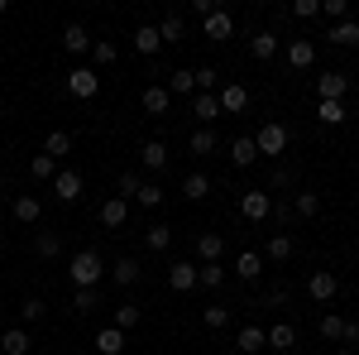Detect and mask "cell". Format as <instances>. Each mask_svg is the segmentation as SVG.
I'll return each instance as SVG.
<instances>
[{"label":"cell","mask_w":359,"mask_h":355,"mask_svg":"<svg viewBox=\"0 0 359 355\" xmlns=\"http://www.w3.org/2000/svg\"><path fill=\"white\" fill-rule=\"evenodd\" d=\"M67 273H72V288H96V283L106 278V259H101L96 250H77L72 264H67Z\"/></svg>","instance_id":"1"},{"label":"cell","mask_w":359,"mask_h":355,"mask_svg":"<svg viewBox=\"0 0 359 355\" xmlns=\"http://www.w3.org/2000/svg\"><path fill=\"white\" fill-rule=\"evenodd\" d=\"M240 217H245V221H269V217H273V192H269V188L240 192Z\"/></svg>","instance_id":"2"},{"label":"cell","mask_w":359,"mask_h":355,"mask_svg":"<svg viewBox=\"0 0 359 355\" xmlns=\"http://www.w3.org/2000/svg\"><path fill=\"white\" fill-rule=\"evenodd\" d=\"M96 91H101V72H96V67H82V63H77V67L67 72V96H77V101H91Z\"/></svg>","instance_id":"3"},{"label":"cell","mask_w":359,"mask_h":355,"mask_svg":"<svg viewBox=\"0 0 359 355\" xmlns=\"http://www.w3.org/2000/svg\"><path fill=\"white\" fill-rule=\"evenodd\" d=\"M254 149H259V154H269V159H278V154L287 149V125L264 120V125H259V135H254Z\"/></svg>","instance_id":"4"},{"label":"cell","mask_w":359,"mask_h":355,"mask_svg":"<svg viewBox=\"0 0 359 355\" xmlns=\"http://www.w3.org/2000/svg\"><path fill=\"white\" fill-rule=\"evenodd\" d=\"M201 34H206L211 44H225V39L235 34V15H230L225 5H216V10H211V15L201 20Z\"/></svg>","instance_id":"5"},{"label":"cell","mask_w":359,"mask_h":355,"mask_svg":"<svg viewBox=\"0 0 359 355\" xmlns=\"http://www.w3.org/2000/svg\"><path fill=\"white\" fill-rule=\"evenodd\" d=\"M82 173L77 168H57V178H53V197L57 202H82Z\"/></svg>","instance_id":"6"},{"label":"cell","mask_w":359,"mask_h":355,"mask_svg":"<svg viewBox=\"0 0 359 355\" xmlns=\"http://www.w3.org/2000/svg\"><path fill=\"white\" fill-rule=\"evenodd\" d=\"M168 288H172V293H192L196 288V264L192 259H172V264H168Z\"/></svg>","instance_id":"7"},{"label":"cell","mask_w":359,"mask_h":355,"mask_svg":"<svg viewBox=\"0 0 359 355\" xmlns=\"http://www.w3.org/2000/svg\"><path fill=\"white\" fill-rule=\"evenodd\" d=\"M335 293H340V278H335L331 269H316L311 278H306V298H316V302H331Z\"/></svg>","instance_id":"8"},{"label":"cell","mask_w":359,"mask_h":355,"mask_svg":"<svg viewBox=\"0 0 359 355\" xmlns=\"http://www.w3.org/2000/svg\"><path fill=\"white\" fill-rule=\"evenodd\" d=\"M216 101H221V115H240V110L249 106V86L245 82H225L221 91H216Z\"/></svg>","instance_id":"9"},{"label":"cell","mask_w":359,"mask_h":355,"mask_svg":"<svg viewBox=\"0 0 359 355\" xmlns=\"http://www.w3.org/2000/svg\"><path fill=\"white\" fill-rule=\"evenodd\" d=\"M345 91H350L345 72H321L316 77V101H345Z\"/></svg>","instance_id":"10"},{"label":"cell","mask_w":359,"mask_h":355,"mask_svg":"<svg viewBox=\"0 0 359 355\" xmlns=\"http://www.w3.org/2000/svg\"><path fill=\"white\" fill-rule=\"evenodd\" d=\"M221 254H225L221 231H201V235H196V259H201V264H221Z\"/></svg>","instance_id":"11"},{"label":"cell","mask_w":359,"mask_h":355,"mask_svg":"<svg viewBox=\"0 0 359 355\" xmlns=\"http://www.w3.org/2000/svg\"><path fill=\"white\" fill-rule=\"evenodd\" d=\"M130 207H135V202H125V197H106V202H101V226H106V231H120V226L130 221Z\"/></svg>","instance_id":"12"},{"label":"cell","mask_w":359,"mask_h":355,"mask_svg":"<svg viewBox=\"0 0 359 355\" xmlns=\"http://www.w3.org/2000/svg\"><path fill=\"white\" fill-rule=\"evenodd\" d=\"M278 49H283V39H278L273 29H259V34L249 39V53L259 58V63H273V58H278Z\"/></svg>","instance_id":"13"},{"label":"cell","mask_w":359,"mask_h":355,"mask_svg":"<svg viewBox=\"0 0 359 355\" xmlns=\"http://www.w3.org/2000/svg\"><path fill=\"white\" fill-rule=\"evenodd\" d=\"M10 212H15L20 226H39V221H43V202H39L34 192H25V197H15V207H10Z\"/></svg>","instance_id":"14"},{"label":"cell","mask_w":359,"mask_h":355,"mask_svg":"<svg viewBox=\"0 0 359 355\" xmlns=\"http://www.w3.org/2000/svg\"><path fill=\"white\" fill-rule=\"evenodd\" d=\"M235 351H240V355L269 351V331H264V327H240V336H235Z\"/></svg>","instance_id":"15"},{"label":"cell","mask_w":359,"mask_h":355,"mask_svg":"<svg viewBox=\"0 0 359 355\" xmlns=\"http://www.w3.org/2000/svg\"><path fill=\"white\" fill-rule=\"evenodd\" d=\"M139 101H144V110H149V115H168V106H172V96H168V86H163V82H149Z\"/></svg>","instance_id":"16"},{"label":"cell","mask_w":359,"mask_h":355,"mask_svg":"<svg viewBox=\"0 0 359 355\" xmlns=\"http://www.w3.org/2000/svg\"><path fill=\"white\" fill-rule=\"evenodd\" d=\"M29 346H34V341H29L25 327H5L0 331V355H29Z\"/></svg>","instance_id":"17"},{"label":"cell","mask_w":359,"mask_h":355,"mask_svg":"<svg viewBox=\"0 0 359 355\" xmlns=\"http://www.w3.org/2000/svg\"><path fill=\"white\" fill-rule=\"evenodd\" d=\"M192 115L201 120V130H206L211 120H221V101H216V91H196V101H192Z\"/></svg>","instance_id":"18"},{"label":"cell","mask_w":359,"mask_h":355,"mask_svg":"<svg viewBox=\"0 0 359 355\" xmlns=\"http://www.w3.org/2000/svg\"><path fill=\"white\" fill-rule=\"evenodd\" d=\"M287 63H292L297 72H302V67H316V44H311V39H292V44H287Z\"/></svg>","instance_id":"19"},{"label":"cell","mask_w":359,"mask_h":355,"mask_svg":"<svg viewBox=\"0 0 359 355\" xmlns=\"http://www.w3.org/2000/svg\"><path fill=\"white\" fill-rule=\"evenodd\" d=\"M158 49H163V39H158V25H139V29H135V53L158 58Z\"/></svg>","instance_id":"20"},{"label":"cell","mask_w":359,"mask_h":355,"mask_svg":"<svg viewBox=\"0 0 359 355\" xmlns=\"http://www.w3.org/2000/svg\"><path fill=\"white\" fill-rule=\"evenodd\" d=\"M259 273H264V254H259V250H245V254L235 259V278H245V283H259Z\"/></svg>","instance_id":"21"},{"label":"cell","mask_w":359,"mask_h":355,"mask_svg":"<svg viewBox=\"0 0 359 355\" xmlns=\"http://www.w3.org/2000/svg\"><path fill=\"white\" fill-rule=\"evenodd\" d=\"M106 273H111V278L120 283V288H130V283H139V278H144V264L125 254V259H115V269H106Z\"/></svg>","instance_id":"22"},{"label":"cell","mask_w":359,"mask_h":355,"mask_svg":"<svg viewBox=\"0 0 359 355\" xmlns=\"http://www.w3.org/2000/svg\"><path fill=\"white\" fill-rule=\"evenodd\" d=\"M139 164L149 168V173H158V168H168V144H163V139H149V144L139 149Z\"/></svg>","instance_id":"23"},{"label":"cell","mask_w":359,"mask_h":355,"mask_svg":"<svg viewBox=\"0 0 359 355\" xmlns=\"http://www.w3.org/2000/svg\"><path fill=\"white\" fill-rule=\"evenodd\" d=\"M62 49H67V53H72V58L91 53V34H86L82 25H67V29H62Z\"/></svg>","instance_id":"24"},{"label":"cell","mask_w":359,"mask_h":355,"mask_svg":"<svg viewBox=\"0 0 359 355\" xmlns=\"http://www.w3.org/2000/svg\"><path fill=\"white\" fill-rule=\"evenodd\" d=\"M168 96H192L196 91V72L192 67H177V72H168Z\"/></svg>","instance_id":"25"},{"label":"cell","mask_w":359,"mask_h":355,"mask_svg":"<svg viewBox=\"0 0 359 355\" xmlns=\"http://www.w3.org/2000/svg\"><path fill=\"white\" fill-rule=\"evenodd\" d=\"M297 346V327L292 322H273L269 327V351H292Z\"/></svg>","instance_id":"26"},{"label":"cell","mask_w":359,"mask_h":355,"mask_svg":"<svg viewBox=\"0 0 359 355\" xmlns=\"http://www.w3.org/2000/svg\"><path fill=\"white\" fill-rule=\"evenodd\" d=\"M254 159H259V149H254V135L230 139V164H235V168H249Z\"/></svg>","instance_id":"27"},{"label":"cell","mask_w":359,"mask_h":355,"mask_svg":"<svg viewBox=\"0 0 359 355\" xmlns=\"http://www.w3.org/2000/svg\"><path fill=\"white\" fill-rule=\"evenodd\" d=\"M331 44H340V49H359V20H340V25H331V34H326Z\"/></svg>","instance_id":"28"},{"label":"cell","mask_w":359,"mask_h":355,"mask_svg":"<svg viewBox=\"0 0 359 355\" xmlns=\"http://www.w3.org/2000/svg\"><path fill=\"white\" fill-rule=\"evenodd\" d=\"M120 351H125V331L120 327L96 331V355H120Z\"/></svg>","instance_id":"29"},{"label":"cell","mask_w":359,"mask_h":355,"mask_svg":"<svg viewBox=\"0 0 359 355\" xmlns=\"http://www.w3.org/2000/svg\"><path fill=\"white\" fill-rule=\"evenodd\" d=\"M158 39H163V44H182V39H187V20H182V15H163Z\"/></svg>","instance_id":"30"},{"label":"cell","mask_w":359,"mask_h":355,"mask_svg":"<svg viewBox=\"0 0 359 355\" xmlns=\"http://www.w3.org/2000/svg\"><path fill=\"white\" fill-rule=\"evenodd\" d=\"M139 322H144V307H139V302H120V307H115V327L120 331H135Z\"/></svg>","instance_id":"31"},{"label":"cell","mask_w":359,"mask_h":355,"mask_svg":"<svg viewBox=\"0 0 359 355\" xmlns=\"http://www.w3.org/2000/svg\"><path fill=\"white\" fill-rule=\"evenodd\" d=\"M172 245V226H154V231H144V250L149 254H163Z\"/></svg>","instance_id":"32"},{"label":"cell","mask_w":359,"mask_h":355,"mask_svg":"<svg viewBox=\"0 0 359 355\" xmlns=\"http://www.w3.org/2000/svg\"><path fill=\"white\" fill-rule=\"evenodd\" d=\"M345 115H350L345 101H316V120L321 125H345Z\"/></svg>","instance_id":"33"},{"label":"cell","mask_w":359,"mask_h":355,"mask_svg":"<svg viewBox=\"0 0 359 355\" xmlns=\"http://www.w3.org/2000/svg\"><path fill=\"white\" fill-rule=\"evenodd\" d=\"M43 154H48V159H67V154H72V135H67V130H53V135L43 139Z\"/></svg>","instance_id":"34"},{"label":"cell","mask_w":359,"mask_h":355,"mask_svg":"<svg viewBox=\"0 0 359 355\" xmlns=\"http://www.w3.org/2000/svg\"><path fill=\"white\" fill-rule=\"evenodd\" d=\"M201 322H206L211 331H225V327H230V307H225V302H211V307H201Z\"/></svg>","instance_id":"35"},{"label":"cell","mask_w":359,"mask_h":355,"mask_svg":"<svg viewBox=\"0 0 359 355\" xmlns=\"http://www.w3.org/2000/svg\"><path fill=\"white\" fill-rule=\"evenodd\" d=\"M115 58H120V49H115L111 39H91V63L96 67H111Z\"/></svg>","instance_id":"36"},{"label":"cell","mask_w":359,"mask_h":355,"mask_svg":"<svg viewBox=\"0 0 359 355\" xmlns=\"http://www.w3.org/2000/svg\"><path fill=\"white\" fill-rule=\"evenodd\" d=\"M29 173H34L39 183H53V178H57V159H48V154H34V159H29Z\"/></svg>","instance_id":"37"},{"label":"cell","mask_w":359,"mask_h":355,"mask_svg":"<svg viewBox=\"0 0 359 355\" xmlns=\"http://www.w3.org/2000/svg\"><path fill=\"white\" fill-rule=\"evenodd\" d=\"M225 283V264H196V288H221Z\"/></svg>","instance_id":"38"},{"label":"cell","mask_w":359,"mask_h":355,"mask_svg":"<svg viewBox=\"0 0 359 355\" xmlns=\"http://www.w3.org/2000/svg\"><path fill=\"white\" fill-rule=\"evenodd\" d=\"M182 192H187V202H201V197L211 192V178H206V173H187V178H182Z\"/></svg>","instance_id":"39"},{"label":"cell","mask_w":359,"mask_h":355,"mask_svg":"<svg viewBox=\"0 0 359 355\" xmlns=\"http://www.w3.org/2000/svg\"><path fill=\"white\" fill-rule=\"evenodd\" d=\"M292 235H269V259H273V264H287V259H292Z\"/></svg>","instance_id":"40"},{"label":"cell","mask_w":359,"mask_h":355,"mask_svg":"<svg viewBox=\"0 0 359 355\" xmlns=\"http://www.w3.org/2000/svg\"><path fill=\"white\" fill-rule=\"evenodd\" d=\"M101 307V298H96V288H72V312L77 317H86V312H96Z\"/></svg>","instance_id":"41"},{"label":"cell","mask_w":359,"mask_h":355,"mask_svg":"<svg viewBox=\"0 0 359 355\" xmlns=\"http://www.w3.org/2000/svg\"><path fill=\"white\" fill-rule=\"evenodd\" d=\"M316 212H321V197H316V192H297V197H292V217H316Z\"/></svg>","instance_id":"42"},{"label":"cell","mask_w":359,"mask_h":355,"mask_svg":"<svg viewBox=\"0 0 359 355\" xmlns=\"http://www.w3.org/2000/svg\"><path fill=\"white\" fill-rule=\"evenodd\" d=\"M135 207H149V212H154V207H163V188H158V183L149 178V183L135 192Z\"/></svg>","instance_id":"43"},{"label":"cell","mask_w":359,"mask_h":355,"mask_svg":"<svg viewBox=\"0 0 359 355\" xmlns=\"http://www.w3.org/2000/svg\"><path fill=\"white\" fill-rule=\"evenodd\" d=\"M57 250H62V240H57L53 231H39V240H34V254H39V259H57Z\"/></svg>","instance_id":"44"},{"label":"cell","mask_w":359,"mask_h":355,"mask_svg":"<svg viewBox=\"0 0 359 355\" xmlns=\"http://www.w3.org/2000/svg\"><path fill=\"white\" fill-rule=\"evenodd\" d=\"M43 312H48L43 298H25V302H20V322H25V331L34 327V322H43Z\"/></svg>","instance_id":"45"},{"label":"cell","mask_w":359,"mask_h":355,"mask_svg":"<svg viewBox=\"0 0 359 355\" xmlns=\"http://www.w3.org/2000/svg\"><path fill=\"white\" fill-rule=\"evenodd\" d=\"M139 188H144V178H139V173H120V178H115V197H125V202H135Z\"/></svg>","instance_id":"46"},{"label":"cell","mask_w":359,"mask_h":355,"mask_svg":"<svg viewBox=\"0 0 359 355\" xmlns=\"http://www.w3.org/2000/svg\"><path fill=\"white\" fill-rule=\"evenodd\" d=\"M187 149H192V154H211V149H216V135H211V130H192V135H187Z\"/></svg>","instance_id":"47"},{"label":"cell","mask_w":359,"mask_h":355,"mask_svg":"<svg viewBox=\"0 0 359 355\" xmlns=\"http://www.w3.org/2000/svg\"><path fill=\"white\" fill-rule=\"evenodd\" d=\"M321 336H326V341H340V336H345V317H340V312H326V317H321Z\"/></svg>","instance_id":"48"},{"label":"cell","mask_w":359,"mask_h":355,"mask_svg":"<svg viewBox=\"0 0 359 355\" xmlns=\"http://www.w3.org/2000/svg\"><path fill=\"white\" fill-rule=\"evenodd\" d=\"M321 15H326L331 25H340V20H350V0H321Z\"/></svg>","instance_id":"49"},{"label":"cell","mask_w":359,"mask_h":355,"mask_svg":"<svg viewBox=\"0 0 359 355\" xmlns=\"http://www.w3.org/2000/svg\"><path fill=\"white\" fill-rule=\"evenodd\" d=\"M321 15V0H292V20H316Z\"/></svg>","instance_id":"50"},{"label":"cell","mask_w":359,"mask_h":355,"mask_svg":"<svg viewBox=\"0 0 359 355\" xmlns=\"http://www.w3.org/2000/svg\"><path fill=\"white\" fill-rule=\"evenodd\" d=\"M216 82H221V72H216V67H196V91H211Z\"/></svg>","instance_id":"51"},{"label":"cell","mask_w":359,"mask_h":355,"mask_svg":"<svg viewBox=\"0 0 359 355\" xmlns=\"http://www.w3.org/2000/svg\"><path fill=\"white\" fill-rule=\"evenodd\" d=\"M340 341H345V346H359V322L355 317H345V336H340Z\"/></svg>","instance_id":"52"},{"label":"cell","mask_w":359,"mask_h":355,"mask_svg":"<svg viewBox=\"0 0 359 355\" xmlns=\"http://www.w3.org/2000/svg\"><path fill=\"white\" fill-rule=\"evenodd\" d=\"M211 10H216V0H192V15H201V20H206Z\"/></svg>","instance_id":"53"},{"label":"cell","mask_w":359,"mask_h":355,"mask_svg":"<svg viewBox=\"0 0 359 355\" xmlns=\"http://www.w3.org/2000/svg\"><path fill=\"white\" fill-rule=\"evenodd\" d=\"M269 302H273V307H283V302H287V293H283V288H269V298H264V307H269Z\"/></svg>","instance_id":"54"}]
</instances>
